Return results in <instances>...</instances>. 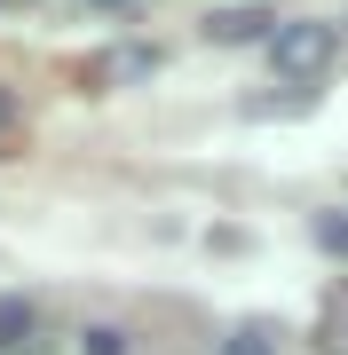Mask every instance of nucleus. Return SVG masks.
<instances>
[{
  "mask_svg": "<svg viewBox=\"0 0 348 355\" xmlns=\"http://www.w3.org/2000/svg\"><path fill=\"white\" fill-rule=\"evenodd\" d=\"M261 24H270V16H261V8H230V16H214L206 32H214V40H254Z\"/></svg>",
  "mask_w": 348,
  "mask_h": 355,
  "instance_id": "20e7f679",
  "label": "nucleus"
},
{
  "mask_svg": "<svg viewBox=\"0 0 348 355\" xmlns=\"http://www.w3.org/2000/svg\"><path fill=\"white\" fill-rule=\"evenodd\" d=\"M151 64H158V55H151V48H119V55H111V64H103V71H111V79H135V71H151Z\"/></svg>",
  "mask_w": 348,
  "mask_h": 355,
  "instance_id": "39448f33",
  "label": "nucleus"
},
{
  "mask_svg": "<svg viewBox=\"0 0 348 355\" xmlns=\"http://www.w3.org/2000/svg\"><path fill=\"white\" fill-rule=\"evenodd\" d=\"M317 245H324V253H348V214H324L317 221Z\"/></svg>",
  "mask_w": 348,
  "mask_h": 355,
  "instance_id": "423d86ee",
  "label": "nucleus"
},
{
  "mask_svg": "<svg viewBox=\"0 0 348 355\" xmlns=\"http://www.w3.org/2000/svg\"><path fill=\"white\" fill-rule=\"evenodd\" d=\"M8 127H16V103H8V87H0V142H8Z\"/></svg>",
  "mask_w": 348,
  "mask_h": 355,
  "instance_id": "6e6552de",
  "label": "nucleus"
},
{
  "mask_svg": "<svg viewBox=\"0 0 348 355\" xmlns=\"http://www.w3.org/2000/svg\"><path fill=\"white\" fill-rule=\"evenodd\" d=\"M222 355H277V331L270 324H238L230 340H222Z\"/></svg>",
  "mask_w": 348,
  "mask_h": 355,
  "instance_id": "f03ea898",
  "label": "nucleus"
},
{
  "mask_svg": "<svg viewBox=\"0 0 348 355\" xmlns=\"http://www.w3.org/2000/svg\"><path fill=\"white\" fill-rule=\"evenodd\" d=\"M333 24H317V16H301V24H277L270 32V64H277V79H324L333 71Z\"/></svg>",
  "mask_w": 348,
  "mask_h": 355,
  "instance_id": "f257e3e1",
  "label": "nucleus"
},
{
  "mask_svg": "<svg viewBox=\"0 0 348 355\" xmlns=\"http://www.w3.org/2000/svg\"><path fill=\"white\" fill-rule=\"evenodd\" d=\"M79 347H88V355H127V340H119L111 324H95V331H88V340H79Z\"/></svg>",
  "mask_w": 348,
  "mask_h": 355,
  "instance_id": "0eeeda50",
  "label": "nucleus"
},
{
  "mask_svg": "<svg viewBox=\"0 0 348 355\" xmlns=\"http://www.w3.org/2000/svg\"><path fill=\"white\" fill-rule=\"evenodd\" d=\"M24 340H32V308L8 292V300H0V347H24Z\"/></svg>",
  "mask_w": 348,
  "mask_h": 355,
  "instance_id": "7ed1b4c3",
  "label": "nucleus"
}]
</instances>
